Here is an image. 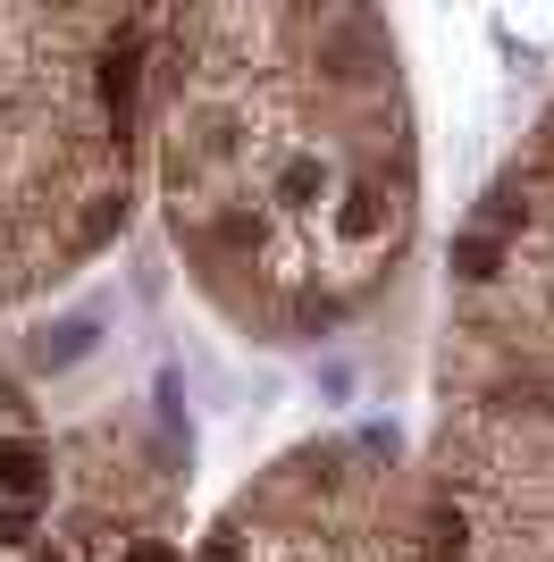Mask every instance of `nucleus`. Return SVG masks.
I'll return each instance as SVG.
<instances>
[{"mask_svg":"<svg viewBox=\"0 0 554 562\" xmlns=\"http://www.w3.org/2000/svg\"><path fill=\"white\" fill-rule=\"evenodd\" d=\"M143 168L185 278L269 353L345 336L421 235L403 51L361 9H168Z\"/></svg>","mask_w":554,"mask_h":562,"instance_id":"obj_1","label":"nucleus"},{"mask_svg":"<svg viewBox=\"0 0 554 562\" xmlns=\"http://www.w3.org/2000/svg\"><path fill=\"white\" fill-rule=\"evenodd\" d=\"M143 60L134 9H0V311L51 303L127 235Z\"/></svg>","mask_w":554,"mask_h":562,"instance_id":"obj_2","label":"nucleus"},{"mask_svg":"<svg viewBox=\"0 0 554 562\" xmlns=\"http://www.w3.org/2000/svg\"><path fill=\"white\" fill-rule=\"evenodd\" d=\"M185 562H428L421 470L378 429L311 437L185 537Z\"/></svg>","mask_w":554,"mask_h":562,"instance_id":"obj_3","label":"nucleus"}]
</instances>
